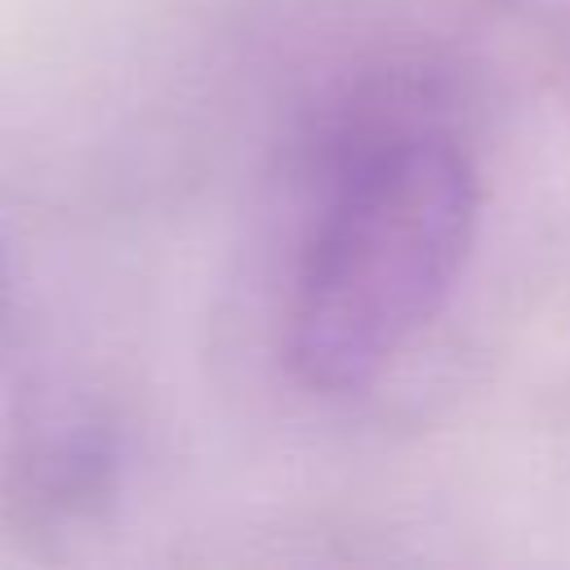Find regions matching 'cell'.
<instances>
[{"label": "cell", "mask_w": 570, "mask_h": 570, "mask_svg": "<svg viewBox=\"0 0 570 570\" xmlns=\"http://www.w3.org/2000/svg\"><path fill=\"white\" fill-rule=\"evenodd\" d=\"M476 214V160L423 89L356 102L325 138L285 281L281 347L298 383L383 379L450 303Z\"/></svg>", "instance_id": "obj_1"}, {"label": "cell", "mask_w": 570, "mask_h": 570, "mask_svg": "<svg viewBox=\"0 0 570 570\" xmlns=\"http://www.w3.org/2000/svg\"><path fill=\"white\" fill-rule=\"evenodd\" d=\"M9 321H13V298H9V276H4V263H0V361H4V347H9Z\"/></svg>", "instance_id": "obj_2"}]
</instances>
